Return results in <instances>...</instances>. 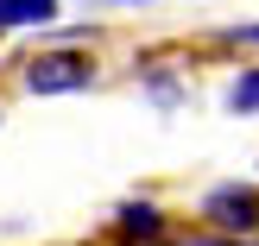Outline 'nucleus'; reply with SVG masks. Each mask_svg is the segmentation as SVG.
I'll return each instance as SVG.
<instances>
[{
	"mask_svg": "<svg viewBox=\"0 0 259 246\" xmlns=\"http://www.w3.org/2000/svg\"><path fill=\"white\" fill-rule=\"evenodd\" d=\"M114 227H120V246H146V240H164V209L158 202H120V215H114Z\"/></svg>",
	"mask_w": 259,
	"mask_h": 246,
	"instance_id": "obj_3",
	"label": "nucleus"
},
{
	"mask_svg": "<svg viewBox=\"0 0 259 246\" xmlns=\"http://www.w3.org/2000/svg\"><path fill=\"white\" fill-rule=\"evenodd\" d=\"M57 19V0H0V32L7 25H51Z\"/></svg>",
	"mask_w": 259,
	"mask_h": 246,
	"instance_id": "obj_4",
	"label": "nucleus"
},
{
	"mask_svg": "<svg viewBox=\"0 0 259 246\" xmlns=\"http://www.w3.org/2000/svg\"><path fill=\"white\" fill-rule=\"evenodd\" d=\"M95 82V63H89V51H38L32 63H25V88L32 95H76V88Z\"/></svg>",
	"mask_w": 259,
	"mask_h": 246,
	"instance_id": "obj_2",
	"label": "nucleus"
},
{
	"mask_svg": "<svg viewBox=\"0 0 259 246\" xmlns=\"http://www.w3.org/2000/svg\"><path fill=\"white\" fill-rule=\"evenodd\" d=\"M228 44H259V25H234V32H228Z\"/></svg>",
	"mask_w": 259,
	"mask_h": 246,
	"instance_id": "obj_6",
	"label": "nucleus"
},
{
	"mask_svg": "<svg viewBox=\"0 0 259 246\" xmlns=\"http://www.w3.org/2000/svg\"><path fill=\"white\" fill-rule=\"evenodd\" d=\"M202 221L215 227L222 240H259V183H240V177H228V183L202 189Z\"/></svg>",
	"mask_w": 259,
	"mask_h": 246,
	"instance_id": "obj_1",
	"label": "nucleus"
},
{
	"mask_svg": "<svg viewBox=\"0 0 259 246\" xmlns=\"http://www.w3.org/2000/svg\"><path fill=\"white\" fill-rule=\"evenodd\" d=\"M228 114H259V63L228 82Z\"/></svg>",
	"mask_w": 259,
	"mask_h": 246,
	"instance_id": "obj_5",
	"label": "nucleus"
}]
</instances>
